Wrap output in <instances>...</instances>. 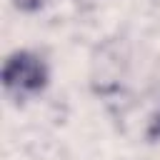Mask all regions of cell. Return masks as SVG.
<instances>
[{
	"label": "cell",
	"mask_w": 160,
	"mask_h": 160,
	"mask_svg": "<svg viewBox=\"0 0 160 160\" xmlns=\"http://www.w3.org/2000/svg\"><path fill=\"white\" fill-rule=\"evenodd\" d=\"M2 90L15 102H25L38 98L50 85V65L35 50H12L2 62Z\"/></svg>",
	"instance_id": "cell-1"
},
{
	"label": "cell",
	"mask_w": 160,
	"mask_h": 160,
	"mask_svg": "<svg viewBox=\"0 0 160 160\" xmlns=\"http://www.w3.org/2000/svg\"><path fill=\"white\" fill-rule=\"evenodd\" d=\"M145 135H148V140L160 142V102H158V108L152 110V115H150V120H148V130H145Z\"/></svg>",
	"instance_id": "cell-2"
},
{
	"label": "cell",
	"mask_w": 160,
	"mask_h": 160,
	"mask_svg": "<svg viewBox=\"0 0 160 160\" xmlns=\"http://www.w3.org/2000/svg\"><path fill=\"white\" fill-rule=\"evenodd\" d=\"M12 5H15L20 12H38L40 8L48 5V0H12Z\"/></svg>",
	"instance_id": "cell-3"
}]
</instances>
